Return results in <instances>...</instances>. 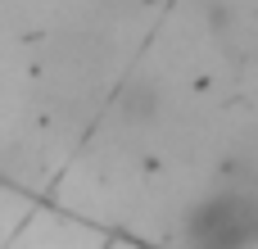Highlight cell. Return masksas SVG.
I'll return each instance as SVG.
<instances>
[{
  "label": "cell",
  "mask_w": 258,
  "mask_h": 249,
  "mask_svg": "<svg viewBox=\"0 0 258 249\" xmlns=\"http://www.w3.org/2000/svg\"><path fill=\"white\" fill-rule=\"evenodd\" d=\"M186 249H254L258 200L249 191H218L186 213Z\"/></svg>",
  "instance_id": "1"
},
{
  "label": "cell",
  "mask_w": 258,
  "mask_h": 249,
  "mask_svg": "<svg viewBox=\"0 0 258 249\" xmlns=\"http://www.w3.org/2000/svg\"><path fill=\"white\" fill-rule=\"evenodd\" d=\"M122 113H127L132 122H150V118L159 113V91H154L150 82H141V86H132V91L122 95Z\"/></svg>",
  "instance_id": "2"
}]
</instances>
